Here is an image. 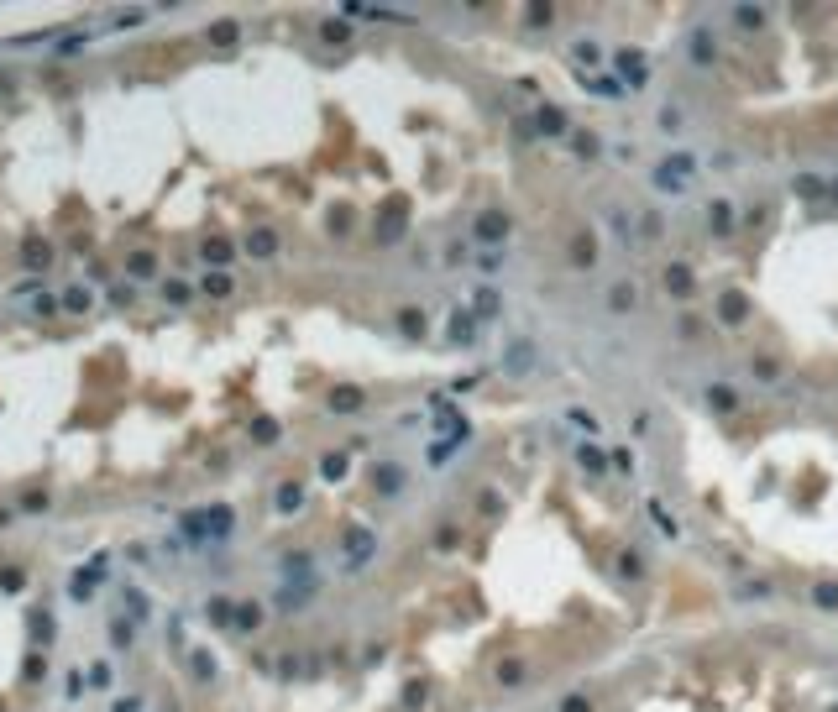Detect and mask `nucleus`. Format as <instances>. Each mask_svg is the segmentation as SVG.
I'll return each instance as SVG.
<instances>
[{"label":"nucleus","mask_w":838,"mask_h":712,"mask_svg":"<svg viewBox=\"0 0 838 712\" xmlns=\"http://www.w3.org/2000/svg\"><path fill=\"white\" fill-rule=\"evenodd\" d=\"M184 534H189V540H225V534H231V508L189 513V519H184Z\"/></svg>","instance_id":"nucleus-1"},{"label":"nucleus","mask_w":838,"mask_h":712,"mask_svg":"<svg viewBox=\"0 0 838 712\" xmlns=\"http://www.w3.org/2000/svg\"><path fill=\"white\" fill-rule=\"evenodd\" d=\"M692 157H665L661 163V173H655V184H661V189H686V184H692Z\"/></svg>","instance_id":"nucleus-2"},{"label":"nucleus","mask_w":838,"mask_h":712,"mask_svg":"<svg viewBox=\"0 0 838 712\" xmlns=\"http://www.w3.org/2000/svg\"><path fill=\"white\" fill-rule=\"evenodd\" d=\"M247 251L257 262H268V257H278V231H268V226H257V231H247Z\"/></svg>","instance_id":"nucleus-3"},{"label":"nucleus","mask_w":838,"mask_h":712,"mask_svg":"<svg viewBox=\"0 0 838 712\" xmlns=\"http://www.w3.org/2000/svg\"><path fill=\"white\" fill-rule=\"evenodd\" d=\"M346 550H351V555H346L351 566H367V560H372V534L351 524V529H346Z\"/></svg>","instance_id":"nucleus-4"},{"label":"nucleus","mask_w":838,"mask_h":712,"mask_svg":"<svg viewBox=\"0 0 838 712\" xmlns=\"http://www.w3.org/2000/svg\"><path fill=\"white\" fill-rule=\"evenodd\" d=\"M299 503H304V487H299V482L278 487V513H299Z\"/></svg>","instance_id":"nucleus-5"},{"label":"nucleus","mask_w":838,"mask_h":712,"mask_svg":"<svg viewBox=\"0 0 838 712\" xmlns=\"http://www.w3.org/2000/svg\"><path fill=\"white\" fill-rule=\"evenodd\" d=\"M587 89H592V95H602V100H618V95H624V84H618L613 73H602V79L592 73V79H587Z\"/></svg>","instance_id":"nucleus-6"},{"label":"nucleus","mask_w":838,"mask_h":712,"mask_svg":"<svg viewBox=\"0 0 838 712\" xmlns=\"http://www.w3.org/2000/svg\"><path fill=\"white\" fill-rule=\"evenodd\" d=\"M477 236H482V241H503L508 236V220H503V215H487V220H477Z\"/></svg>","instance_id":"nucleus-7"},{"label":"nucleus","mask_w":838,"mask_h":712,"mask_svg":"<svg viewBox=\"0 0 838 712\" xmlns=\"http://www.w3.org/2000/svg\"><path fill=\"white\" fill-rule=\"evenodd\" d=\"M204 262H210V267H225V262H231V241H204Z\"/></svg>","instance_id":"nucleus-8"},{"label":"nucleus","mask_w":838,"mask_h":712,"mask_svg":"<svg viewBox=\"0 0 838 712\" xmlns=\"http://www.w3.org/2000/svg\"><path fill=\"white\" fill-rule=\"evenodd\" d=\"M618 69H624V79H629V84H645V73H649V69H645V58H634V53H624V58H618Z\"/></svg>","instance_id":"nucleus-9"},{"label":"nucleus","mask_w":838,"mask_h":712,"mask_svg":"<svg viewBox=\"0 0 838 712\" xmlns=\"http://www.w3.org/2000/svg\"><path fill=\"white\" fill-rule=\"evenodd\" d=\"M708 215H713V231H718V236H723V231H733V204H723V199H718Z\"/></svg>","instance_id":"nucleus-10"},{"label":"nucleus","mask_w":838,"mask_h":712,"mask_svg":"<svg viewBox=\"0 0 838 712\" xmlns=\"http://www.w3.org/2000/svg\"><path fill=\"white\" fill-rule=\"evenodd\" d=\"M89 304H95V299H89V288H69V294H63V309H73V314H84Z\"/></svg>","instance_id":"nucleus-11"},{"label":"nucleus","mask_w":838,"mask_h":712,"mask_svg":"<svg viewBox=\"0 0 838 712\" xmlns=\"http://www.w3.org/2000/svg\"><path fill=\"white\" fill-rule=\"evenodd\" d=\"M540 126H545V136H561V131H566V116H561V110H540Z\"/></svg>","instance_id":"nucleus-12"},{"label":"nucleus","mask_w":838,"mask_h":712,"mask_svg":"<svg viewBox=\"0 0 838 712\" xmlns=\"http://www.w3.org/2000/svg\"><path fill=\"white\" fill-rule=\"evenodd\" d=\"M665 288H671V294H686V288H692V273H686V267H671V273H665Z\"/></svg>","instance_id":"nucleus-13"},{"label":"nucleus","mask_w":838,"mask_h":712,"mask_svg":"<svg viewBox=\"0 0 838 712\" xmlns=\"http://www.w3.org/2000/svg\"><path fill=\"white\" fill-rule=\"evenodd\" d=\"M26 262H32V267H48V262H53L48 241H42V247H37V241H32V247H26Z\"/></svg>","instance_id":"nucleus-14"},{"label":"nucleus","mask_w":838,"mask_h":712,"mask_svg":"<svg viewBox=\"0 0 838 712\" xmlns=\"http://www.w3.org/2000/svg\"><path fill=\"white\" fill-rule=\"evenodd\" d=\"M608 304H613V309H629V304H634V288H629V283H618L613 294H608Z\"/></svg>","instance_id":"nucleus-15"},{"label":"nucleus","mask_w":838,"mask_h":712,"mask_svg":"<svg viewBox=\"0 0 838 712\" xmlns=\"http://www.w3.org/2000/svg\"><path fill=\"white\" fill-rule=\"evenodd\" d=\"M204 294H210V299H225V294H231V283L215 273V278H204Z\"/></svg>","instance_id":"nucleus-16"},{"label":"nucleus","mask_w":838,"mask_h":712,"mask_svg":"<svg viewBox=\"0 0 838 712\" xmlns=\"http://www.w3.org/2000/svg\"><path fill=\"white\" fill-rule=\"evenodd\" d=\"M320 472L331 477V482H335V477H346V456H325V466H320Z\"/></svg>","instance_id":"nucleus-17"},{"label":"nucleus","mask_w":838,"mask_h":712,"mask_svg":"<svg viewBox=\"0 0 838 712\" xmlns=\"http://www.w3.org/2000/svg\"><path fill=\"white\" fill-rule=\"evenodd\" d=\"M817 607H838V587H833V582L817 587Z\"/></svg>","instance_id":"nucleus-18"},{"label":"nucleus","mask_w":838,"mask_h":712,"mask_svg":"<svg viewBox=\"0 0 838 712\" xmlns=\"http://www.w3.org/2000/svg\"><path fill=\"white\" fill-rule=\"evenodd\" d=\"M331 404H335V409H356V404H362V393H356V388H346V393H335Z\"/></svg>","instance_id":"nucleus-19"},{"label":"nucleus","mask_w":838,"mask_h":712,"mask_svg":"<svg viewBox=\"0 0 838 712\" xmlns=\"http://www.w3.org/2000/svg\"><path fill=\"white\" fill-rule=\"evenodd\" d=\"M194 676H200V681L215 676V660H210V655H194Z\"/></svg>","instance_id":"nucleus-20"},{"label":"nucleus","mask_w":838,"mask_h":712,"mask_svg":"<svg viewBox=\"0 0 838 712\" xmlns=\"http://www.w3.org/2000/svg\"><path fill=\"white\" fill-rule=\"evenodd\" d=\"M477 309H482V314H498V294H493V288H482V294H477Z\"/></svg>","instance_id":"nucleus-21"},{"label":"nucleus","mask_w":838,"mask_h":712,"mask_svg":"<svg viewBox=\"0 0 838 712\" xmlns=\"http://www.w3.org/2000/svg\"><path fill=\"white\" fill-rule=\"evenodd\" d=\"M252 435H257V440H278V425H272V419H257V425H252Z\"/></svg>","instance_id":"nucleus-22"},{"label":"nucleus","mask_w":838,"mask_h":712,"mask_svg":"<svg viewBox=\"0 0 838 712\" xmlns=\"http://www.w3.org/2000/svg\"><path fill=\"white\" fill-rule=\"evenodd\" d=\"M131 273L147 278V273H152V257H147V251H137V257H131Z\"/></svg>","instance_id":"nucleus-23"},{"label":"nucleus","mask_w":838,"mask_h":712,"mask_svg":"<svg viewBox=\"0 0 838 712\" xmlns=\"http://www.w3.org/2000/svg\"><path fill=\"white\" fill-rule=\"evenodd\" d=\"M477 262H482V273H498V267H503V251H482Z\"/></svg>","instance_id":"nucleus-24"},{"label":"nucleus","mask_w":838,"mask_h":712,"mask_svg":"<svg viewBox=\"0 0 838 712\" xmlns=\"http://www.w3.org/2000/svg\"><path fill=\"white\" fill-rule=\"evenodd\" d=\"M163 299H173V304H184V299H189V288H184V283H163Z\"/></svg>","instance_id":"nucleus-25"},{"label":"nucleus","mask_w":838,"mask_h":712,"mask_svg":"<svg viewBox=\"0 0 838 712\" xmlns=\"http://www.w3.org/2000/svg\"><path fill=\"white\" fill-rule=\"evenodd\" d=\"M597 58H602V53L592 48V42H577V63H597Z\"/></svg>","instance_id":"nucleus-26"},{"label":"nucleus","mask_w":838,"mask_h":712,"mask_svg":"<svg viewBox=\"0 0 838 712\" xmlns=\"http://www.w3.org/2000/svg\"><path fill=\"white\" fill-rule=\"evenodd\" d=\"M571 425H577V429H587V435L597 429V425H592V414H582V409H571Z\"/></svg>","instance_id":"nucleus-27"},{"label":"nucleus","mask_w":838,"mask_h":712,"mask_svg":"<svg viewBox=\"0 0 838 712\" xmlns=\"http://www.w3.org/2000/svg\"><path fill=\"white\" fill-rule=\"evenodd\" d=\"M561 712H587V697H566V702H561Z\"/></svg>","instance_id":"nucleus-28"},{"label":"nucleus","mask_w":838,"mask_h":712,"mask_svg":"<svg viewBox=\"0 0 838 712\" xmlns=\"http://www.w3.org/2000/svg\"><path fill=\"white\" fill-rule=\"evenodd\" d=\"M116 712H142V702H137V697H126V702H116Z\"/></svg>","instance_id":"nucleus-29"}]
</instances>
